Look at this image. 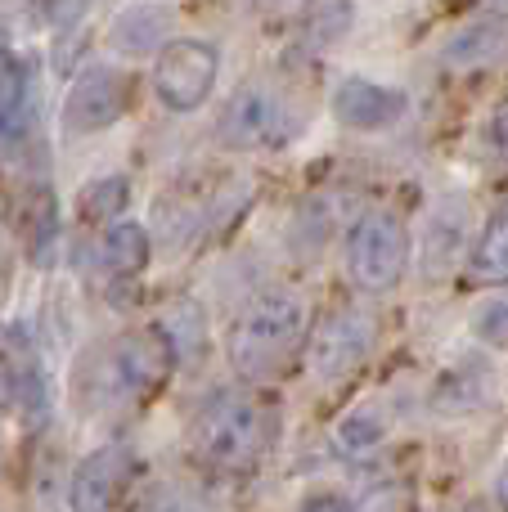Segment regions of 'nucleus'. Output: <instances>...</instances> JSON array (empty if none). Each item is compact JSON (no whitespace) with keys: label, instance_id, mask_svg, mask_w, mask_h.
Segmentation results:
<instances>
[{"label":"nucleus","instance_id":"obj_28","mask_svg":"<svg viewBox=\"0 0 508 512\" xmlns=\"http://www.w3.org/2000/svg\"><path fill=\"white\" fill-rule=\"evenodd\" d=\"M306 512H356V508H347L342 499H315V504H306Z\"/></svg>","mask_w":508,"mask_h":512},{"label":"nucleus","instance_id":"obj_9","mask_svg":"<svg viewBox=\"0 0 508 512\" xmlns=\"http://www.w3.org/2000/svg\"><path fill=\"white\" fill-rule=\"evenodd\" d=\"M131 468L135 459L126 445H99L95 454H86L77 463V472H72V490H68L72 512H113L126 481H131Z\"/></svg>","mask_w":508,"mask_h":512},{"label":"nucleus","instance_id":"obj_23","mask_svg":"<svg viewBox=\"0 0 508 512\" xmlns=\"http://www.w3.org/2000/svg\"><path fill=\"white\" fill-rule=\"evenodd\" d=\"M36 5H41V18L50 27H72V23H81L90 0H36Z\"/></svg>","mask_w":508,"mask_h":512},{"label":"nucleus","instance_id":"obj_3","mask_svg":"<svg viewBox=\"0 0 508 512\" xmlns=\"http://www.w3.org/2000/svg\"><path fill=\"white\" fill-rule=\"evenodd\" d=\"M410 270V230L396 212L374 207L347 234V274L360 292H392Z\"/></svg>","mask_w":508,"mask_h":512},{"label":"nucleus","instance_id":"obj_16","mask_svg":"<svg viewBox=\"0 0 508 512\" xmlns=\"http://www.w3.org/2000/svg\"><path fill=\"white\" fill-rule=\"evenodd\" d=\"M23 239H27V256L36 265H50L54 252V234H59V203H54V189H32L23 198Z\"/></svg>","mask_w":508,"mask_h":512},{"label":"nucleus","instance_id":"obj_10","mask_svg":"<svg viewBox=\"0 0 508 512\" xmlns=\"http://www.w3.org/2000/svg\"><path fill=\"white\" fill-rule=\"evenodd\" d=\"M405 108H410L405 90L369 77H347L333 90V117L347 131H387V126H396L405 117Z\"/></svg>","mask_w":508,"mask_h":512},{"label":"nucleus","instance_id":"obj_13","mask_svg":"<svg viewBox=\"0 0 508 512\" xmlns=\"http://www.w3.org/2000/svg\"><path fill=\"white\" fill-rule=\"evenodd\" d=\"M508 54V18H477L464 23L446 45H441V63L450 72H473Z\"/></svg>","mask_w":508,"mask_h":512},{"label":"nucleus","instance_id":"obj_24","mask_svg":"<svg viewBox=\"0 0 508 512\" xmlns=\"http://www.w3.org/2000/svg\"><path fill=\"white\" fill-rule=\"evenodd\" d=\"M401 486H374L365 499H360L356 512H401Z\"/></svg>","mask_w":508,"mask_h":512},{"label":"nucleus","instance_id":"obj_25","mask_svg":"<svg viewBox=\"0 0 508 512\" xmlns=\"http://www.w3.org/2000/svg\"><path fill=\"white\" fill-rule=\"evenodd\" d=\"M486 144H491V153H500L508 162V99L491 113V122H486Z\"/></svg>","mask_w":508,"mask_h":512},{"label":"nucleus","instance_id":"obj_12","mask_svg":"<svg viewBox=\"0 0 508 512\" xmlns=\"http://www.w3.org/2000/svg\"><path fill=\"white\" fill-rule=\"evenodd\" d=\"M171 9L153 5V0H140V5H126L122 14L108 27V50L126 54V59H144V54H158L162 45L171 41Z\"/></svg>","mask_w":508,"mask_h":512},{"label":"nucleus","instance_id":"obj_20","mask_svg":"<svg viewBox=\"0 0 508 512\" xmlns=\"http://www.w3.org/2000/svg\"><path fill=\"white\" fill-rule=\"evenodd\" d=\"M126 203H131V180L104 176L81 189V221H117Z\"/></svg>","mask_w":508,"mask_h":512},{"label":"nucleus","instance_id":"obj_5","mask_svg":"<svg viewBox=\"0 0 508 512\" xmlns=\"http://www.w3.org/2000/svg\"><path fill=\"white\" fill-rule=\"evenodd\" d=\"M216 72H221L216 45L194 41V36H180V41H167L158 50L153 90H158V99L171 108V113H194V108H203L207 95H212Z\"/></svg>","mask_w":508,"mask_h":512},{"label":"nucleus","instance_id":"obj_19","mask_svg":"<svg viewBox=\"0 0 508 512\" xmlns=\"http://www.w3.org/2000/svg\"><path fill=\"white\" fill-rule=\"evenodd\" d=\"M351 27H356V5H351V0H315L311 14H306V36H311L320 50L347 41Z\"/></svg>","mask_w":508,"mask_h":512},{"label":"nucleus","instance_id":"obj_17","mask_svg":"<svg viewBox=\"0 0 508 512\" xmlns=\"http://www.w3.org/2000/svg\"><path fill=\"white\" fill-rule=\"evenodd\" d=\"M491 396V369L477 360L459 364L455 373H446L437 387V409L441 414H468V409H477L482 400Z\"/></svg>","mask_w":508,"mask_h":512},{"label":"nucleus","instance_id":"obj_15","mask_svg":"<svg viewBox=\"0 0 508 512\" xmlns=\"http://www.w3.org/2000/svg\"><path fill=\"white\" fill-rule=\"evenodd\" d=\"M149 256H153L149 234L131 221L108 225L104 239H99V261H104L108 274H117V279H135V274L149 265Z\"/></svg>","mask_w":508,"mask_h":512},{"label":"nucleus","instance_id":"obj_29","mask_svg":"<svg viewBox=\"0 0 508 512\" xmlns=\"http://www.w3.org/2000/svg\"><path fill=\"white\" fill-rule=\"evenodd\" d=\"M486 5L495 9V18H508V0H486Z\"/></svg>","mask_w":508,"mask_h":512},{"label":"nucleus","instance_id":"obj_27","mask_svg":"<svg viewBox=\"0 0 508 512\" xmlns=\"http://www.w3.org/2000/svg\"><path fill=\"white\" fill-rule=\"evenodd\" d=\"M495 499H500V508H508V459L500 463V472H495Z\"/></svg>","mask_w":508,"mask_h":512},{"label":"nucleus","instance_id":"obj_4","mask_svg":"<svg viewBox=\"0 0 508 512\" xmlns=\"http://www.w3.org/2000/svg\"><path fill=\"white\" fill-rule=\"evenodd\" d=\"M171 369H176V351H171L167 333H162L158 324L135 328L122 342H113V351H108V360H104L99 391H104L108 400H144L167 387Z\"/></svg>","mask_w":508,"mask_h":512},{"label":"nucleus","instance_id":"obj_2","mask_svg":"<svg viewBox=\"0 0 508 512\" xmlns=\"http://www.w3.org/2000/svg\"><path fill=\"white\" fill-rule=\"evenodd\" d=\"M194 445L212 468H248L266 445V418L243 391H216L194 423Z\"/></svg>","mask_w":508,"mask_h":512},{"label":"nucleus","instance_id":"obj_18","mask_svg":"<svg viewBox=\"0 0 508 512\" xmlns=\"http://www.w3.org/2000/svg\"><path fill=\"white\" fill-rule=\"evenodd\" d=\"M383 441H387V418H383V409H374V405L351 409V414L333 427V445H338L347 459H365V454H374Z\"/></svg>","mask_w":508,"mask_h":512},{"label":"nucleus","instance_id":"obj_22","mask_svg":"<svg viewBox=\"0 0 508 512\" xmlns=\"http://www.w3.org/2000/svg\"><path fill=\"white\" fill-rule=\"evenodd\" d=\"M473 337L482 346H508V297H486L473 310Z\"/></svg>","mask_w":508,"mask_h":512},{"label":"nucleus","instance_id":"obj_31","mask_svg":"<svg viewBox=\"0 0 508 512\" xmlns=\"http://www.w3.org/2000/svg\"><path fill=\"white\" fill-rule=\"evenodd\" d=\"M275 5H288V0H275Z\"/></svg>","mask_w":508,"mask_h":512},{"label":"nucleus","instance_id":"obj_1","mask_svg":"<svg viewBox=\"0 0 508 512\" xmlns=\"http://www.w3.org/2000/svg\"><path fill=\"white\" fill-rule=\"evenodd\" d=\"M306 301L297 292H266L239 315L230 333V364L239 378L266 382L293 360L306 337Z\"/></svg>","mask_w":508,"mask_h":512},{"label":"nucleus","instance_id":"obj_21","mask_svg":"<svg viewBox=\"0 0 508 512\" xmlns=\"http://www.w3.org/2000/svg\"><path fill=\"white\" fill-rule=\"evenodd\" d=\"M162 328V333H167V342H171V351H176V360H180V355H189V351H203V315H198V306H189V301H185V306H176V310H171V315H167V324H158Z\"/></svg>","mask_w":508,"mask_h":512},{"label":"nucleus","instance_id":"obj_7","mask_svg":"<svg viewBox=\"0 0 508 512\" xmlns=\"http://www.w3.org/2000/svg\"><path fill=\"white\" fill-rule=\"evenodd\" d=\"M135 81L131 72L95 63V68L77 72L68 99H63V126L72 135H90V131H108L113 122H122L126 108H131Z\"/></svg>","mask_w":508,"mask_h":512},{"label":"nucleus","instance_id":"obj_26","mask_svg":"<svg viewBox=\"0 0 508 512\" xmlns=\"http://www.w3.org/2000/svg\"><path fill=\"white\" fill-rule=\"evenodd\" d=\"M9 405H14V387H9V364L0 360V414H5Z\"/></svg>","mask_w":508,"mask_h":512},{"label":"nucleus","instance_id":"obj_11","mask_svg":"<svg viewBox=\"0 0 508 512\" xmlns=\"http://www.w3.org/2000/svg\"><path fill=\"white\" fill-rule=\"evenodd\" d=\"M468 239V203L464 198H441L428 212V225H423V274L428 279H446L459 265V252H464Z\"/></svg>","mask_w":508,"mask_h":512},{"label":"nucleus","instance_id":"obj_8","mask_svg":"<svg viewBox=\"0 0 508 512\" xmlns=\"http://www.w3.org/2000/svg\"><path fill=\"white\" fill-rule=\"evenodd\" d=\"M284 126H288V117H284V104H279L275 90L243 86L239 95H230V104L216 117V140L234 153H248V149L275 144Z\"/></svg>","mask_w":508,"mask_h":512},{"label":"nucleus","instance_id":"obj_30","mask_svg":"<svg viewBox=\"0 0 508 512\" xmlns=\"http://www.w3.org/2000/svg\"><path fill=\"white\" fill-rule=\"evenodd\" d=\"M459 512H486L482 504H468V508H459Z\"/></svg>","mask_w":508,"mask_h":512},{"label":"nucleus","instance_id":"obj_14","mask_svg":"<svg viewBox=\"0 0 508 512\" xmlns=\"http://www.w3.org/2000/svg\"><path fill=\"white\" fill-rule=\"evenodd\" d=\"M468 279L473 283H508V198L495 207L486 230L477 234L468 256Z\"/></svg>","mask_w":508,"mask_h":512},{"label":"nucleus","instance_id":"obj_6","mask_svg":"<svg viewBox=\"0 0 508 512\" xmlns=\"http://www.w3.org/2000/svg\"><path fill=\"white\" fill-rule=\"evenodd\" d=\"M374 337H378L374 315H365V310H356V306L333 310V315L315 328L311 351H306L315 382L338 387L342 378H351V373L365 364V355L374 351Z\"/></svg>","mask_w":508,"mask_h":512}]
</instances>
